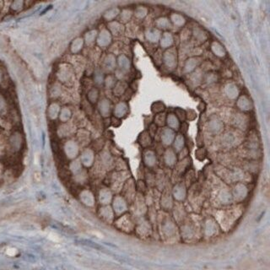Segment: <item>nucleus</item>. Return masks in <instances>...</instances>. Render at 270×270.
Wrapping results in <instances>:
<instances>
[{
	"instance_id": "7ed1b4c3",
	"label": "nucleus",
	"mask_w": 270,
	"mask_h": 270,
	"mask_svg": "<svg viewBox=\"0 0 270 270\" xmlns=\"http://www.w3.org/2000/svg\"><path fill=\"white\" fill-rule=\"evenodd\" d=\"M236 106H238L239 109L242 110V111H250L253 106V104L252 100L247 96V95H241L238 96L237 101H236Z\"/></svg>"
},
{
	"instance_id": "6e6552de",
	"label": "nucleus",
	"mask_w": 270,
	"mask_h": 270,
	"mask_svg": "<svg viewBox=\"0 0 270 270\" xmlns=\"http://www.w3.org/2000/svg\"><path fill=\"white\" fill-rule=\"evenodd\" d=\"M111 101L108 99H102L100 103H99V110L101 111V113L102 114V116H109L110 112H111Z\"/></svg>"
},
{
	"instance_id": "1a4fd4ad",
	"label": "nucleus",
	"mask_w": 270,
	"mask_h": 270,
	"mask_svg": "<svg viewBox=\"0 0 270 270\" xmlns=\"http://www.w3.org/2000/svg\"><path fill=\"white\" fill-rule=\"evenodd\" d=\"M211 51L213 52V53L215 55H216L217 57H223L226 54L225 49L218 41H213V43L211 44Z\"/></svg>"
},
{
	"instance_id": "cd10ccee",
	"label": "nucleus",
	"mask_w": 270,
	"mask_h": 270,
	"mask_svg": "<svg viewBox=\"0 0 270 270\" xmlns=\"http://www.w3.org/2000/svg\"><path fill=\"white\" fill-rule=\"evenodd\" d=\"M166 120V117L165 116V113L161 112V113H159V114L156 115L155 122L157 124H159V125H163V124L165 123Z\"/></svg>"
},
{
	"instance_id": "c756f323",
	"label": "nucleus",
	"mask_w": 270,
	"mask_h": 270,
	"mask_svg": "<svg viewBox=\"0 0 270 270\" xmlns=\"http://www.w3.org/2000/svg\"><path fill=\"white\" fill-rule=\"evenodd\" d=\"M182 111V109H180V108H177L176 110V116L177 117V118H179L180 119L184 120L185 119V118H186V113H185V111H183V113L181 112Z\"/></svg>"
},
{
	"instance_id": "39448f33",
	"label": "nucleus",
	"mask_w": 270,
	"mask_h": 270,
	"mask_svg": "<svg viewBox=\"0 0 270 270\" xmlns=\"http://www.w3.org/2000/svg\"><path fill=\"white\" fill-rule=\"evenodd\" d=\"M111 41V32L108 30H102L98 36L97 43L100 47H107Z\"/></svg>"
},
{
	"instance_id": "5701e85b",
	"label": "nucleus",
	"mask_w": 270,
	"mask_h": 270,
	"mask_svg": "<svg viewBox=\"0 0 270 270\" xmlns=\"http://www.w3.org/2000/svg\"><path fill=\"white\" fill-rule=\"evenodd\" d=\"M97 36V31H90L86 33L85 35V41L88 45H90L92 43H94Z\"/></svg>"
},
{
	"instance_id": "ddd939ff",
	"label": "nucleus",
	"mask_w": 270,
	"mask_h": 270,
	"mask_svg": "<svg viewBox=\"0 0 270 270\" xmlns=\"http://www.w3.org/2000/svg\"><path fill=\"white\" fill-rule=\"evenodd\" d=\"M170 20L178 27H182L186 23V19L182 15L176 14V13H173V14L171 15Z\"/></svg>"
},
{
	"instance_id": "20e7f679",
	"label": "nucleus",
	"mask_w": 270,
	"mask_h": 270,
	"mask_svg": "<svg viewBox=\"0 0 270 270\" xmlns=\"http://www.w3.org/2000/svg\"><path fill=\"white\" fill-rule=\"evenodd\" d=\"M159 43L160 47L165 49L171 48L172 45L174 44V36L169 31H165L160 36L159 39Z\"/></svg>"
},
{
	"instance_id": "9d476101",
	"label": "nucleus",
	"mask_w": 270,
	"mask_h": 270,
	"mask_svg": "<svg viewBox=\"0 0 270 270\" xmlns=\"http://www.w3.org/2000/svg\"><path fill=\"white\" fill-rule=\"evenodd\" d=\"M127 110H128V106H127V104L126 102H124V101L119 102V103L116 105V107L114 109L115 116L118 117V118L123 117V116L126 115Z\"/></svg>"
},
{
	"instance_id": "bb28decb",
	"label": "nucleus",
	"mask_w": 270,
	"mask_h": 270,
	"mask_svg": "<svg viewBox=\"0 0 270 270\" xmlns=\"http://www.w3.org/2000/svg\"><path fill=\"white\" fill-rule=\"evenodd\" d=\"M95 82L97 85H102L104 83V76L102 72L97 70L95 73Z\"/></svg>"
},
{
	"instance_id": "f3484780",
	"label": "nucleus",
	"mask_w": 270,
	"mask_h": 270,
	"mask_svg": "<svg viewBox=\"0 0 270 270\" xmlns=\"http://www.w3.org/2000/svg\"><path fill=\"white\" fill-rule=\"evenodd\" d=\"M166 121L168 125L171 127L176 128V127H179V119L174 113L168 114V116L166 117Z\"/></svg>"
},
{
	"instance_id": "f03ea898",
	"label": "nucleus",
	"mask_w": 270,
	"mask_h": 270,
	"mask_svg": "<svg viewBox=\"0 0 270 270\" xmlns=\"http://www.w3.org/2000/svg\"><path fill=\"white\" fill-rule=\"evenodd\" d=\"M201 62H202V58L199 57H193L188 58L184 64L183 73H188L195 70V69L201 64Z\"/></svg>"
},
{
	"instance_id": "412c9836",
	"label": "nucleus",
	"mask_w": 270,
	"mask_h": 270,
	"mask_svg": "<svg viewBox=\"0 0 270 270\" xmlns=\"http://www.w3.org/2000/svg\"><path fill=\"white\" fill-rule=\"evenodd\" d=\"M118 14H119V9L118 8H111L110 10H108L107 12H106V14L104 15V17H105V19L106 20L111 21Z\"/></svg>"
},
{
	"instance_id": "f257e3e1",
	"label": "nucleus",
	"mask_w": 270,
	"mask_h": 270,
	"mask_svg": "<svg viewBox=\"0 0 270 270\" xmlns=\"http://www.w3.org/2000/svg\"><path fill=\"white\" fill-rule=\"evenodd\" d=\"M177 60V50L176 48L171 47L168 48L163 53V63L165 66L170 69H174L176 68Z\"/></svg>"
},
{
	"instance_id": "c85d7f7f",
	"label": "nucleus",
	"mask_w": 270,
	"mask_h": 270,
	"mask_svg": "<svg viewBox=\"0 0 270 270\" xmlns=\"http://www.w3.org/2000/svg\"><path fill=\"white\" fill-rule=\"evenodd\" d=\"M173 138V133L170 130L165 131L164 135H163V139L166 143H169V141H171Z\"/></svg>"
},
{
	"instance_id": "7c9ffc66",
	"label": "nucleus",
	"mask_w": 270,
	"mask_h": 270,
	"mask_svg": "<svg viewBox=\"0 0 270 270\" xmlns=\"http://www.w3.org/2000/svg\"><path fill=\"white\" fill-rule=\"evenodd\" d=\"M176 147L177 148V149H180V148H182L183 146V138L182 136H178L177 137V138H176V143H175Z\"/></svg>"
},
{
	"instance_id": "f8f14e48",
	"label": "nucleus",
	"mask_w": 270,
	"mask_h": 270,
	"mask_svg": "<svg viewBox=\"0 0 270 270\" xmlns=\"http://www.w3.org/2000/svg\"><path fill=\"white\" fill-rule=\"evenodd\" d=\"M155 24L158 30H167L171 26V21L166 17H159L155 20Z\"/></svg>"
},
{
	"instance_id": "b1692460",
	"label": "nucleus",
	"mask_w": 270,
	"mask_h": 270,
	"mask_svg": "<svg viewBox=\"0 0 270 270\" xmlns=\"http://www.w3.org/2000/svg\"><path fill=\"white\" fill-rule=\"evenodd\" d=\"M79 242H80V244H82V245L88 246H90V247H92V248L97 249V250H102V246H100V245H99V244H97V243H95V242L91 241H88V240H81V241H79Z\"/></svg>"
},
{
	"instance_id": "aec40b11",
	"label": "nucleus",
	"mask_w": 270,
	"mask_h": 270,
	"mask_svg": "<svg viewBox=\"0 0 270 270\" xmlns=\"http://www.w3.org/2000/svg\"><path fill=\"white\" fill-rule=\"evenodd\" d=\"M166 109V106H165V104L161 101H156L155 103H153L152 106H151V110L154 113H161L165 111Z\"/></svg>"
},
{
	"instance_id": "2eb2a0df",
	"label": "nucleus",
	"mask_w": 270,
	"mask_h": 270,
	"mask_svg": "<svg viewBox=\"0 0 270 270\" xmlns=\"http://www.w3.org/2000/svg\"><path fill=\"white\" fill-rule=\"evenodd\" d=\"M122 27H123L122 24H121L118 22H111L109 24V29H110L109 31L111 32L113 35L118 36V35H121L122 32V30H123Z\"/></svg>"
},
{
	"instance_id": "dca6fc26",
	"label": "nucleus",
	"mask_w": 270,
	"mask_h": 270,
	"mask_svg": "<svg viewBox=\"0 0 270 270\" xmlns=\"http://www.w3.org/2000/svg\"><path fill=\"white\" fill-rule=\"evenodd\" d=\"M118 63L119 67L122 70H128L130 68V61L125 55L119 56L118 59Z\"/></svg>"
},
{
	"instance_id": "0eeeda50",
	"label": "nucleus",
	"mask_w": 270,
	"mask_h": 270,
	"mask_svg": "<svg viewBox=\"0 0 270 270\" xmlns=\"http://www.w3.org/2000/svg\"><path fill=\"white\" fill-rule=\"evenodd\" d=\"M145 36H146V39L150 42H157L160 39L161 33H160V31L156 28H151L146 31Z\"/></svg>"
},
{
	"instance_id": "a211bd4d",
	"label": "nucleus",
	"mask_w": 270,
	"mask_h": 270,
	"mask_svg": "<svg viewBox=\"0 0 270 270\" xmlns=\"http://www.w3.org/2000/svg\"><path fill=\"white\" fill-rule=\"evenodd\" d=\"M83 45H84V39H83V38H80V37L76 38L75 40L72 42V52H80V50L82 49V48H83Z\"/></svg>"
},
{
	"instance_id": "a878e982",
	"label": "nucleus",
	"mask_w": 270,
	"mask_h": 270,
	"mask_svg": "<svg viewBox=\"0 0 270 270\" xmlns=\"http://www.w3.org/2000/svg\"><path fill=\"white\" fill-rule=\"evenodd\" d=\"M132 11L130 9H124L122 13H121V20L123 22H127L132 16Z\"/></svg>"
},
{
	"instance_id": "4468645a",
	"label": "nucleus",
	"mask_w": 270,
	"mask_h": 270,
	"mask_svg": "<svg viewBox=\"0 0 270 270\" xmlns=\"http://www.w3.org/2000/svg\"><path fill=\"white\" fill-rule=\"evenodd\" d=\"M104 67L106 70H113L116 67V58L113 55H108L104 61Z\"/></svg>"
},
{
	"instance_id": "9b49d317",
	"label": "nucleus",
	"mask_w": 270,
	"mask_h": 270,
	"mask_svg": "<svg viewBox=\"0 0 270 270\" xmlns=\"http://www.w3.org/2000/svg\"><path fill=\"white\" fill-rule=\"evenodd\" d=\"M113 90V93L116 96H122L124 95V93L126 92L127 88V84L126 82L123 81H118L117 82V84L114 86Z\"/></svg>"
},
{
	"instance_id": "4be33fe9",
	"label": "nucleus",
	"mask_w": 270,
	"mask_h": 270,
	"mask_svg": "<svg viewBox=\"0 0 270 270\" xmlns=\"http://www.w3.org/2000/svg\"><path fill=\"white\" fill-rule=\"evenodd\" d=\"M104 83H105V86L107 89H111L115 86V85L117 84V81H116V78L113 75H108L104 80Z\"/></svg>"
},
{
	"instance_id": "423d86ee",
	"label": "nucleus",
	"mask_w": 270,
	"mask_h": 270,
	"mask_svg": "<svg viewBox=\"0 0 270 270\" xmlns=\"http://www.w3.org/2000/svg\"><path fill=\"white\" fill-rule=\"evenodd\" d=\"M225 93L230 100H235L239 96L238 87L234 83H229L225 87Z\"/></svg>"
},
{
	"instance_id": "6ab92c4d",
	"label": "nucleus",
	"mask_w": 270,
	"mask_h": 270,
	"mask_svg": "<svg viewBox=\"0 0 270 270\" xmlns=\"http://www.w3.org/2000/svg\"><path fill=\"white\" fill-rule=\"evenodd\" d=\"M99 97V90L96 88L91 89L88 93V100L91 103H95Z\"/></svg>"
},
{
	"instance_id": "393cba45",
	"label": "nucleus",
	"mask_w": 270,
	"mask_h": 270,
	"mask_svg": "<svg viewBox=\"0 0 270 270\" xmlns=\"http://www.w3.org/2000/svg\"><path fill=\"white\" fill-rule=\"evenodd\" d=\"M147 13H148V9L143 7V6H140V7L136 8L134 15L138 19H143L147 15Z\"/></svg>"
}]
</instances>
